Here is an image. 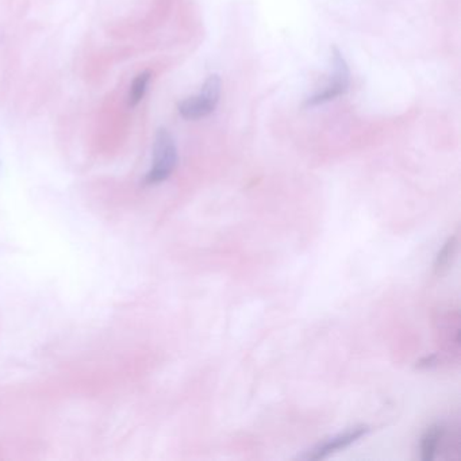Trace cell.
<instances>
[{"mask_svg":"<svg viewBox=\"0 0 461 461\" xmlns=\"http://www.w3.org/2000/svg\"><path fill=\"white\" fill-rule=\"evenodd\" d=\"M333 67H334V72H333L331 83L323 90L322 93L311 96L306 102V107L323 104L326 102L336 99L337 96L344 95L347 91L349 76H350L349 68H347L345 58L343 57V54L340 53V50L337 47H333Z\"/></svg>","mask_w":461,"mask_h":461,"instance_id":"3957f363","label":"cell"},{"mask_svg":"<svg viewBox=\"0 0 461 461\" xmlns=\"http://www.w3.org/2000/svg\"><path fill=\"white\" fill-rule=\"evenodd\" d=\"M455 251H456V237H452L444 244L442 249L438 252L436 264H435V269L437 274L449 265V261L455 253Z\"/></svg>","mask_w":461,"mask_h":461,"instance_id":"52a82bcc","label":"cell"},{"mask_svg":"<svg viewBox=\"0 0 461 461\" xmlns=\"http://www.w3.org/2000/svg\"><path fill=\"white\" fill-rule=\"evenodd\" d=\"M221 77L218 75L208 76L203 84L202 93L192 97H187L179 104V113L185 119H201L210 116L221 96Z\"/></svg>","mask_w":461,"mask_h":461,"instance_id":"7a4b0ae2","label":"cell"},{"mask_svg":"<svg viewBox=\"0 0 461 461\" xmlns=\"http://www.w3.org/2000/svg\"><path fill=\"white\" fill-rule=\"evenodd\" d=\"M152 79V73L149 70H143L139 75L136 76V79L133 80L132 86H130V91H129V107H136L141 103V100L143 99L145 93L148 91L149 83Z\"/></svg>","mask_w":461,"mask_h":461,"instance_id":"8992f818","label":"cell"},{"mask_svg":"<svg viewBox=\"0 0 461 461\" xmlns=\"http://www.w3.org/2000/svg\"><path fill=\"white\" fill-rule=\"evenodd\" d=\"M368 433V428L367 426H357L353 429L346 430L345 433H341L336 437L330 438L327 441L322 442L321 445H318L317 448H314L311 452H308L306 456H303V459L307 460H320L326 456H329L330 453L346 448L347 445L353 444L354 441L360 439L363 436H366Z\"/></svg>","mask_w":461,"mask_h":461,"instance_id":"277c9868","label":"cell"},{"mask_svg":"<svg viewBox=\"0 0 461 461\" xmlns=\"http://www.w3.org/2000/svg\"><path fill=\"white\" fill-rule=\"evenodd\" d=\"M178 164V149L175 139L166 129H159L153 143V164L145 176L146 185H159L166 180Z\"/></svg>","mask_w":461,"mask_h":461,"instance_id":"6da1fadb","label":"cell"},{"mask_svg":"<svg viewBox=\"0 0 461 461\" xmlns=\"http://www.w3.org/2000/svg\"><path fill=\"white\" fill-rule=\"evenodd\" d=\"M444 436V429L438 425H435L426 430L421 442V453L422 460L430 461L435 459L438 449V444Z\"/></svg>","mask_w":461,"mask_h":461,"instance_id":"5b68a950","label":"cell"}]
</instances>
